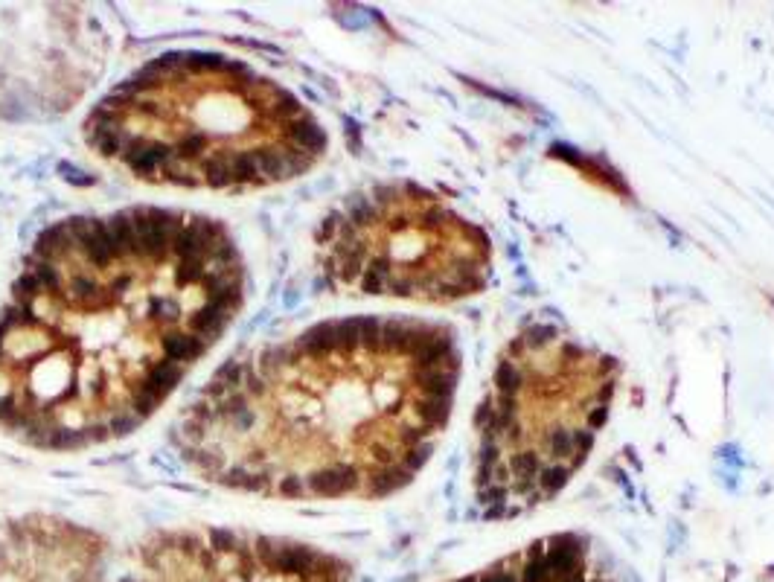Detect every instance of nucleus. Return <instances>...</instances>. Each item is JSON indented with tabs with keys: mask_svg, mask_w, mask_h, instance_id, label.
I'll list each match as a JSON object with an SVG mask.
<instances>
[{
	"mask_svg": "<svg viewBox=\"0 0 774 582\" xmlns=\"http://www.w3.org/2000/svg\"><path fill=\"white\" fill-rule=\"evenodd\" d=\"M321 280L350 297L448 306L492 280V239L439 192L373 183L332 207L314 231Z\"/></svg>",
	"mask_w": 774,
	"mask_h": 582,
	"instance_id": "5",
	"label": "nucleus"
},
{
	"mask_svg": "<svg viewBox=\"0 0 774 582\" xmlns=\"http://www.w3.org/2000/svg\"><path fill=\"white\" fill-rule=\"evenodd\" d=\"M614 356L533 320L500 349L475 413L472 492L483 518L527 515L576 478L612 413Z\"/></svg>",
	"mask_w": 774,
	"mask_h": 582,
	"instance_id": "4",
	"label": "nucleus"
},
{
	"mask_svg": "<svg viewBox=\"0 0 774 582\" xmlns=\"http://www.w3.org/2000/svg\"><path fill=\"white\" fill-rule=\"evenodd\" d=\"M230 231L126 207L50 224L0 306V434L82 451L143 425L245 303Z\"/></svg>",
	"mask_w": 774,
	"mask_h": 582,
	"instance_id": "1",
	"label": "nucleus"
},
{
	"mask_svg": "<svg viewBox=\"0 0 774 582\" xmlns=\"http://www.w3.org/2000/svg\"><path fill=\"white\" fill-rule=\"evenodd\" d=\"M448 582H632L582 533H553Z\"/></svg>",
	"mask_w": 774,
	"mask_h": 582,
	"instance_id": "7",
	"label": "nucleus"
},
{
	"mask_svg": "<svg viewBox=\"0 0 774 582\" xmlns=\"http://www.w3.org/2000/svg\"><path fill=\"white\" fill-rule=\"evenodd\" d=\"M350 562L306 542L227 527L160 530L114 582H350Z\"/></svg>",
	"mask_w": 774,
	"mask_h": 582,
	"instance_id": "6",
	"label": "nucleus"
},
{
	"mask_svg": "<svg viewBox=\"0 0 774 582\" xmlns=\"http://www.w3.org/2000/svg\"><path fill=\"white\" fill-rule=\"evenodd\" d=\"M85 143L123 175L172 190L253 192L326 155L309 105L221 53L172 50L131 70L85 117Z\"/></svg>",
	"mask_w": 774,
	"mask_h": 582,
	"instance_id": "3",
	"label": "nucleus"
},
{
	"mask_svg": "<svg viewBox=\"0 0 774 582\" xmlns=\"http://www.w3.org/2000/svg\"><path fill=\"white\" fill-rule=\"evenodd\" d=\"M460 347L422 317H338L216 370L175 425L199 478L280 501H376L428 463L451 419Z\"/></svg>",
	"mask_w": 774,
	"mask_h": 582,
	"instance_id": "2",
	"label": "nucleus"
}]
</instances>
